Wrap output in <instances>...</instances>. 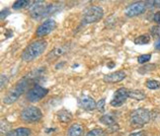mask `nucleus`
I'll return each mask as SVG.
<instances>
[{
	"label": "nucleus",
	"instance_id": "f257e3e1",
	"mask_svg": "<svg viewBox=\"0 0 160 136\" xmlns=\"http://www.w3.org/2000/svg\"><path fill=\"white\" fill-rule=\"evenodd\" d=\"M47 46L48 42L45 40L34 41L24 49L22 53V60L26 61V62H31V61L35 60L45 52Z\"/></svg>",
	"mask_w": 160,
	"mask_h": 136
},
{
	"label": "nucleus",
	"instance_id": "f03ea898",
	"mask_svg": "<svg viewBox=\"0 0 160 136\" xmlns=\"http://www.w3.org/2000/svg\"><path fill=\"white\" fill-rule=\"evenodd\" d=\"M28 86H29V80L24 77L4 96L3 103L6 104H11L15 103L16 101H18V99H19L28 89Z\"/></svg>",
	"mask_w": 160,
	"mask_h": 136
},
{
	"label": "nucleus",
	"instance_id": "7ed1b4c3",
	"mask_svg": "<svg viewBox=\"0 0 160 136\" xmlns=\"http://www.w3.org/2000/svg\"><path fill=\"white\" fill-rule=\"evenodd\" d=\"M152 114L147 109H137L130 115V121L133 126H143L152 119Z\"/></svg>",
	"mask_w": 160,
	"mask_h": 136
},
{
	"label": "nucleus",
	"instance_id": "20e7f679",
	"mask_svg": "<svg viewBox=\"0 0 160 136\" xmlns=\"http://www.w3.org/2000/svg\"><path fill=\"white\" fill-rule=\"evenodd\" d=\"M104 16V10L100 6H91L84 12L82 18L83 24H91L100 21Z\"/></svg>",
	"mask_w": 160,
	"mask_h": 136
},
{
	"label": "nucleus",
	"instance_id": "39448f33",
	"mask_svg": "<svg viewBox=\"0 0 160 136\" xmlns=\"http://www.w3.org/2000/svg\"><path fill=\"white\" fill-rule=\"evenodd\" d=\"M42 110L39 108L34 106L25 108L21 113V119L27 123L38 122L42 119Z\"/></svg>",
	"mask_w": 160,
	"mask_h": 136
},
{
	"label": "nucleus",
	"instance_id": "423d86ee",
	"mask_svg": "<svg viewBox=\"0 0 160 136\" xmlns=\"http://www.w3.org/2000/svg\"><path fill=\"white\" fill-rule=\"evenodd\" d=\"M48 94V90L47 88L42 87L40 85H35L33 88H31L28 91L27 100L31 103H36L41 101Z\"/></svg>",
	"mask_w": 160,
	"mask_h": 136
},
{
	"label": "nucleus",
	"instance_id": "0eeeda50",
	"mask_svg": "<svg viewBox=\"0 0 160 136\" xmlns=\"http://www.w3.org/2000/svg\"><path fill=\"white\" fill-rule=\"evenodd\" d=\"M147 2H134L131 5H128L125 10V14L128 17H135L140 14H143L147 8Z\"/></svg>",
	"mask_w": 160,
	"mask_h": 136
},
{
	"label": "nucleus",
	"instance_id": "6e6552de",
	"mask_svg": "<svg viewBox=\"0 0 160 136\" xmlns=\"http://www.w3.org/2000/svg\"><path fill=\"white\" fill-rule=\"evenodd\" d=\"M57 27V23L53 19H48L46 21L42 22L40 26L37 28L36 30V35L39 38H42V36H46L48 34H51L52 31Z\"/></svg>",
	"mask_w": 160,
	"mask_h": 136
},
{
	"label": "nucleus",
	"instance_id": "1a4fd4ad",
	"mask_svg": "<svg viewBox=\"0 0 160 136\" xmlns=\"http://www.w3.org/2000/svg\"><path fill=\"white\" fill-rule=\"evenodd\" d=\"M128 98V90L127 88H120L115 92L112 101H111V106L114 108H119L122 106Z\"/></svg>",
	"mask_w": 160,
	"mask_h": 136
},
{
	"label": "nucleus",
	"instance_id": "9d476101",
	"mask_svg": "<svg viewBox=\"0 0 160 136\" xmlns=\"http://www.w3.org/2000/svg\"><path fill=\"white\" fill-rule=\"evenodd\" d=\"M78 106L87 110V112H91V110H94L97 108V103L95 102V100L90 96H86V95H82L78 98L77 100Z\"/></svg>",
	"mask_w": 160,
	"mask_h": 136
},
{
	"label": "nucleus",
	"instance_id": "9b49d317",
	"mask_svg": "<svg viewBox=\"0 0 160 136\" xmlns=\"http://www.w3.org/2000/svg\"><path fill=\"white\" fill-rule=\"evenodd\" d=\"M126 76L127 75L125 71L119 70L113 73L106 74V75L103 77V81L106 83H118V82H121L122 80H124Z\"/></svg>",
	"mask_w": 160,
	"mask_h": 136
},
{
	"label": "nucleus",
	"instance_id": "f8f14e48",
	"mask_svg": "<svg viewBox=\"0 0 160 136\" xmlns=\"http://www.w3.org/2000/svg\"><path fill=\"white\" fill-rule=\"evenodd\" d=\"M84 127L80 123H73L67 130V136H82Z\"/></svg>",
	"mask_w": 160,
	"mask_h": 136
},
{
	"label": "nucleus",
	"instance_id": "ddd939ff",
	"mask_svg": "<svg viewBox=\"0 0 160 136\" xmlns=\"http://www.w3.org/2000/svg\"><path fill=\"white\" fill-rule=\"evenodd\" d=\"M57 116H58V119L60 122H63V123H67L72 120V114L69 112V110H67L66 109H62L58 110L57 114Z\"/></svg>",
	"mask_w": 160,
	"mask_h": 136
},
{
	"label": "nucleus",
	"instance_id": "4468645a",
	"mask_svg": "<svg viewBox=\"0 0 160 136\" xmlns=\"http://www.w3.org/2000/svg\"><path fill=\"white\" fill-rule=\"evenodd\" d=\"M31 130L27 127H18L6 133L5 136H30Z\"/></svg>",
	"mask_w": 160,
	"mask_h": 136
},
{
	"label": "nucleus",
	"instance_id": "2eb2a0df",
	"mask_svg": "<svg viewBox=\"0 0 160 136\" xmlns=\"http://www.w3.org/2000/svg\"><path fill=\"white\" fill-rule=\"evenodd\" d=\"M100 122L103 123V124H105L109 127H112L114 125L117 124L116 122V119L113 114H103L101 117H100Z\"/></svg>",
	"mask_w": 160,
	"mask_h": 136
},
{
	"label": "nucleus",
	"instance_id": "dca6fc26",
	"mask_svg": "<svg viewBox=\"0 0 160 136\" xmlns=\"http://www.w3.org/2000/svg\"><path fill=\"white\" fill-rule=\"evenodd\" d=\"M128 98L137 101H142L146 98L145 93L140 90H128Z\"/></svg>",
	"mask_w": 160,
	"mask_h": 136
},
{
	"label": "nucleus",
	"instance_id": "f3484780",
	"mask_svg": "<svg viewBox=\"0 0 160 136\" xmlns=\"http://www.w3.org/2000/svg\"><path fill=\"white\" fill-rule=\"evenodd\" d=\"M150 36L148 34H143L138 38L134 39V44L135 45H148L150 42Z\"/></svg>",
	"mask_w": 160,
	"mask_h": 136
},
{
	"label": "nucleus",
	"instance_id": "a211bd4d",
	"mask_svg": "<svg viewBox=\"0 0 160 136\" xmlns=\"http://www.w3.org/2000/svg\"><path fill=\"white\" fill-rule=\"evenodd\" d=\"M65 51H66V48H65L64 46L55 47L52 51H51V52H50V54L48 55V58H51V56H52V59L58 58V56H60V55H62Z\"/></svg>",
	"mask_w": 160,
	"mask_h": 136
},
{
	"label": "nucleus",
	"instance_id": "6ab92c4d",
	"mask_svg": "<svg viewBox=\"0 0 160 136\" xmlns=\"http://www.w3.org/2000/svg\"><path fill=\"white\" fill-rule=\"evenodd\" d=\"M145 86L150 90H157L160 88V82L157 80H147Z\"/></svg>",
	"mask_w": 160,
	"mask_h": 136
},
{
	"label": "nucleus",
	"instance_id": "aec40b11",
	"mask_svg": "<svg viewBox=\"0 0 160 136\" xmlns=\"http://www.w3.org/2000/svg\"><path fill=\"white\" fill-rule=\"evenodd\" d=\"M28 4H29V1H27V0H18V1H16L13 4L12 8H13L14 10H20L22 8L27 7Z\"/></svg>",
	"mask_w": 160,
	"mask_h": 136
},
{
	"label": "nucleus",
	"instance_id": "412c9836",
	"mask_svg": "<svg viewBox=\"0 0 160 136\" xmlns=\"http://www.w3.org/2000/svg\"><path fill=\"white\" fill-rule=\"evenodd\" d=\"M86 136H105V132L100 128H95V129L90 130L87 134H86Z\"/></svg>",
	"mask_w": 160,
	"mask_h": 136
},
{
	"label": "nucleus",
	"instance_id": "4be33fe9",
	"mask_svg": "<svg viewBox=\"0 0 160 136\" xmlns=\"http://www.w3.org/2000/svg\"><path fill=\"white\" fill-rule=\"evenodd\" d=\"M150 58H151V54H141L138 57V63L143 64V63L148 62Z\"/></svg>",
	"mask_w": 160,
	"mask_h": 136
},
{
	"label": "nucleus",
	"instance_id": "5701e85b",
	"mask_svg": "<svg viewBox=\"0 0 160 136\" xmlns=\"http://www.w3.org/2000/svg\"><path fill=\"white\" fill-rule=\"evenodd\" d=\"M105 106H106V99H101V100L97 103V109L101 113L105 112Z\"/></svg>",
	"mask_w": 160,
	"mask_h": 136
},
{
	"label": "nucleus",
	"instance_id": "b1692460",
	"mask_svg": "<svg viewBox=\"0 0 160 136\" xmlns=\"http://www.w3.org/2000/svg\"><path fill=\"white\" fill-rule=\"evenodd\" d=\"M10 128V123H8V121L7 120H2L1 121V133L3 134L4 133V131L7 133V132H9L8 131V129Z\"/></svg>",
	"mask_w": 160,
	"mask_h": 136
},
{
	"label": "nucleus",
	"instance_id": "393cba45",
	"mask_svg": "<svg viewBox=\"0 0 160 136\" xmlns=\"http://www.w3.org/2000/svg\"><path fill=\"white\" fill-rule=\"evenodd\" d=\"M150 32L154 36H160V27H158V26L152 27Z\"/></svg>",
	"mask_w": 160,
	"mask_h": 136
},
{
	"label": "nucleus",
	"instance_id": "a878e982",
	"mask_svg": "<svg viewBox=\"0 0 160 136\" xmlns=\"http://www.w3.org/2000/svg\"><path fill=\"white\" fill-rule=\"evenodd\" d=\"M10 14V12L8 9H5L3 11H1V15H0V18H1V20H4L6 17H7L8 15Z\"/></svg>",
	"mask_w": 160,
	"mask_h": 136
},
{
	"label": "nucleus",
	"instance_id": "bb28decb",
	"mask_svg": "<svg viewBox=\"0 0 160 136\" xmlns=\"http://www.w3.org/2000/svg\"><path fill=\"white\" fill-rule=\"evenodd\" d=\"M153 20H154V22L158 25H160V11L156 12V13L154 14V16H153Z\"/></svg>",
	"mask_w": 160,
	"mask_h": 136
},
{
	"label": "nucleus",
	"instance_id": "cd10ccee",
	"mask_svg": "<svg viewBox=\"0 0 160 136\" xmlns=\"http://www.w3.org/2000/svg\"><path fill=\"white\" fill-rule=\"evenodd\" d=\"M128 136H146L144 131H138V132H132Z\"/></svg>",
	"mask_w": 160,
	"mask_h": 136
},
{
	"label": "nucleus",
	"instance_id": "c85d7f7f",
	"mask_svg": "<svg viewBox=\"0 0 160 136\" xmlns=\"http://www.w3.org/2000/svg\"><path fill=\"white\" fill-rule=\"evenodd\" d=\"M6 83H7V77L4 76V74H2L1 75V89L4 88V84L6 85Z\"/></svg>",
	"mask_w": 160,
	"mask_h": 136
},
{
	"label": "nucleus",
	"instance_id": "c756f323",
	"mask_svg": "<svg viewBox=\"0 0 160 136\" xmlns=\"http://www.w3.org/2000/svg\"><path fill=\"white\" fill-rule=\"evenodd\" d=\"M154 46H155V48L157 49V51H160V38H159V39L156 41V42H155Z\"/></svg>",
	"mask_w": 160,
	"mask_h": 136
},
{
	"label": "nucleus",
	"instance_id": "7c9ffc66",
	"mask_svg": "<svg viewBox=\"0 0 160 136\" xmlns=\"http://www.w3.org/2000/svg\"><path fill=\"white\" fill-rule=\"evenodd\" d=\"M153 5L156 6L157 8H160V0H156V1H153Z\"/></svg>",
	"mask_w": 160,
	"mask_h": 136
}]
</instances>
